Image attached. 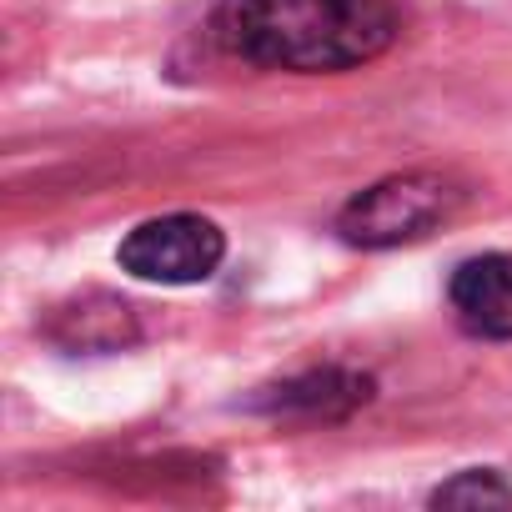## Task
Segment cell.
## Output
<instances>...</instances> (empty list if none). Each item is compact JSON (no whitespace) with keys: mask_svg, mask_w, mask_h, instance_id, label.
Segmentation results:
<instances>
[{"mask_svg":"<svg viewBox=\"0 0 512 512\" xmlns=\"http://www.w3.org/2000/svg\"><path fill=\"white\" fill-rule=\"evenodd\" d=\"M216 41L267 71H352L397 41L392 0H221Z\"/></svg>","mask_w":512,"mask_h":512,"instance_id":"obj_1","label":"cell"},{"mask_svg":"<svg viewBox=\"0 0 512 512\" xmlns=\"http://www.w3.org/2000/svg\"><path fill=\"white\" fill-rule=\"evenodd\" d=\"M462 186L442 171H402L387 176L367 191H357L342 211H337V231L352 246H402L417 241L427 231H437L457 206H462Z\"/></svg>","mask_w":512,"mask_h":512,"instance_id":"obj_2","label":"cell"},{"mask_svg":"<svg viewBox=\"0 0 512 512\" xmlns=\"http://www.w3.org/2000/svg\"><path fill=\"white\" fill-rule=\"evenodd\" d=\"M121 272L141 277V282H161V287H191L206 282L221 256H226V236L216 221L176 211V216H156L141 221L126 241H121Z\"/></svg>","mask_w":512,"mask_h":512,"instance_id":"obj_3","label":"cell"},{"mask_svg":"<svg viewBox=\"0 0 512 512\" xmlns=\"http://www.w3.org/2000/svg\"><path fill=\"white\" fill-rule=\"evenodd\" d=\"M447 302L462 332L482 342H512V256L502 251L467 256L447 282Z\"/></svg>","mask_w":512,"mask_h":512,"instance_id":"obj_4","label":"cell"},{"mask_svg":"<svg viewBox=\"0 0 512 512\" xmlns=\"http://www.w3.org/2000/svg\"><path fill=\"white\" fill-rule=\"evenodd\" d=\"M46 332L66 352H116V347L136 342V312L106 292H91L71 307H56Z\"/></svg>","mask_w":512,"mask_h":512,"instance_id":"obj_5","label":"cell"},{"mask_svg":"<svg viewBox=\"0 0 512 512\" xmlns=\"http://www.w3.org/2000/svg\"><path fill=\"white\" fill-rule=\"evenodd\" d=\"M372 397V382L367 377H352V372H312V377H297L287 387H277L272 407L277 412H307V417H337V412H352L357 402Z\"/></svg>","mask_w":512,"mask_h":512,"instance_id":"obj_6","label":"cell"},{"mask_svg":"<svg viewBox=\"0 0 512 512\" xmlns=\"http://www.w3.org/2000/svg\"><path fill=\"white\" fill-rule=\"evenodd\" d=\"M432 507H512V487L492 467H467L432 492Z\"/></svg>","mask_w":512,"mask_h":512,"instance_id":"obj_7","label":"cell"}]
</instances>
